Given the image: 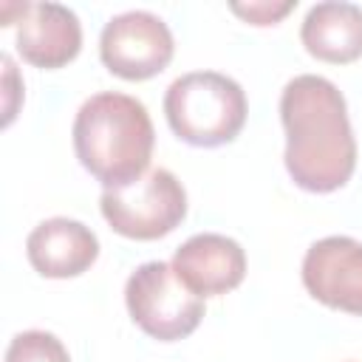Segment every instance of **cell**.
<instances>
[{"label": "cell", "instance_id": "1", "mask_svg": "<svg viewBox=\"0 0 362 362\" xmlns=\"http://www.w3.org/2000/svg\"><path fill=\"white\" fill-rule=\"evenodd\" d=\"M286 170L305 192L345 187L356 167V139L339 88L317 74L294 76L280 96Z\"/></svg>", "mask_w": 362, "mask_h": 362}, {"label": "cell", "instance_id": "2", "mask_svg": "<svg viewBox=\"0 0 362 362\" xmlns=\"http://www.w3.org/2000/svg\"><path fill=\"white\" fill-rule=\"evenodd\" d=\"M156 144L147 107L116 90L82 102L74 119V150L79 164L105 187L116 189L144 175Z\"/></svg>", "mask_w": 362, "mask_h": 362}, {"label": "cell", "instance_id": "3", "mask_svg": "<svg viewBox=\"0 0 362 362\" xmlns=\"http://www.w3.org/2000/svg\"><path fill=\"white\" fill-rule=\"evenodd\" d=\"M164 116L181 141L192 147H221L246 124V93L226 74L192 71L167 88Z\"/></svg>", "mask_w": 362, "mask_h": 362}, {"label": "cell", "instance_id": "4", "mask_svg": "<svg viewBox=\"0 0 362 362\" xmlns=\"http://www.w3.org/2000/svg\"><path fill=\"white\" fill-rule=\"evenodd\" d=\"M99 209L113 232L130 240H158L184 221L187 192L170 170L156 167L124 187L105 189Z\"/></svg>", "mask_w": 362, "mask_h": 362}, {"label": "cell", "instance_id": "5", "mask_svg": "<svg viewBox=\"0 0 362 362\" xmlns=\"http://www.w3.org/2000/svg\"><path fill=\"white\" fill-rule=\"evenodd\" d=\"M130 320L158 342L189 337L204 317V297L192 294L175 274L173 263H141L124 286Z\"/></svg>", "mask_w": 362, "mask_h": 362}, {"label": "cell", "instance_id": "6", "mask_svg": "<svg viewBox=\"0 0 362 362\" xmlns=\"http://www.w3.org/2000/svg\"><path fill=\"white\" fill-rule=\"evenodd\" d=\"M175 42L170 25L150 11H124L107 20L99 37L105 68L122 79L141 82L161 74L173 59Z\"/></svg>", "mask_w": 362, "mask_h": 362}, {"label": "cell", "instance_id": "7", "mask_svg": "<svg viewBox=\"0 0 362 362\" xmlns=\"http://www.w3.org/2000/svg\"><path fill=\"white\" fill-rule=\"evenodd\" d=\"M303 286L328 308L362 314V243L345 235L311 243L303 257Z\"/></svg>", "mask_w": 362, "mask_h": 362}, {"label": "cell", "instance_id": "8", "mask_svg": "<svg viewBox=\"0 0 362 362\" xmlns=\"http://www.w3.org/2000/svg\"><path fill=\"white\" fill-rule=\"evenodd\" d=\"M173 269L192 294L218 297L243 283L246 255L238 240L218 232H201L175 249Z\"/></svg>", "mask_w": 362, "mask_h": 362}, {"label": "cell", "instance_id": "9", "mask_svg": "<svg viewBox=\"0 0 362 362\" xmlns=\"http://www.w3.org/2000/svg\"><path fill=\"white\" fill-rule=\"evenodd\" d=\"M82 48L79 17L59 3H28L17 20V51L34 68H62Z\"/></svg>", "mask_w": 362, "mask_h": 362}, {"label": "cell", "instance_id": "10", "mask_svg": "<svg viewBox=\"0 0 362 362\" xmlns=\"http://www.w3.org/2000/svg\"><path fill=\"white\" fill-rule=\"evenodd\" d=\"M25 255L42 277L65 280L88 272L99 257L96 235L74 218H48L37 223L25 240Z\"/></svg>", "mask_w": 362, "mask_h": 362}, {"label": "cell", "instance_id": "11", "mask_svg": "<svg viewBox=\"0 0 362 362\" xmlns=\"http://www.w3.org/2000/svg\"><path fill=\"white\" fill-rule=\"evenodd\" d=\"M300 40L314 59L348 65L362 57V8L342 0L317 3L303 20Z\"/></svg>", "mask_w": 362, "mask_h": 362}, {"label": "cell", "instance_id": "12", "mask_svg": "<svg viewBox=\"0 0 362 362\" xmlns=\"http://www.w3.org/2000/svg\"><path fill=\"white\" fill-rule=\"evenodd\" d=\"M6 362H71L65 345L48 331H23L6 348Z\"/></svg>", "mask_w": 362, "mask_h": 362}, {"label": "cell", "instance_id": "13", "mask_svg": "<svg viewBox=\"0 0 362 362\" xmlns=\"http://www.w3.org/2000/svg\"><path fill=\"white\" fill-rule=\"evenodd\" d=\"M294 6H297V0H286V3H263V0H257V3H232L229 8L238 17H243L246 23H252V25H274L288 11H294Z\"/></svg>", "mask_w": 362, "mask_h": 362}, {"label": "cell", "instance_id": "14", "mask_svg": "<svg viewBox=\"0 0 362 362\" xmlns=\"http://www.w3.org/2000/svg\"><path fill=\"white\" fill-rule=\"evenodd\" d=\"M3 88H6V93H3V113H6L3 124L8 127L14 113H17V93L23 90V85H17V68H14L8 54H3Z\"/></svg>", "mask_w": 362, "mask_h": 362}]
</instances>
